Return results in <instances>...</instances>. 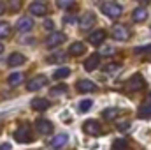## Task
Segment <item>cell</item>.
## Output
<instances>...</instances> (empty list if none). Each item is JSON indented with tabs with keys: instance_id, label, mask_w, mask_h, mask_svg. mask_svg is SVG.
<instances>
[{
	"instance_id": "ba28073f",
	"label": "cell",
	"mask_w": 151,
	"mask_h": 150,
	"mask_svg": "<svg viewBox=\"0 0 151 150\" xmlns=\"http://www.w3.org/2000/svg\"><path fill=\"white\" fill-rule=\"evenodd\" d=\"M32 28H34L32 18H19V20L16 21V30L21 32V34H27V32H30Z\"/></svg>"
},
{
	"instance_id": "7402d4cb",
	"label": "cell",
	"mask_w": 151,
	"mask_h": 150,
	"mask_svg": "<svg viewBox=\"0 0 151 150\" xmlns=\"http://www.w3.org/2000/svg\"><path fill=\"white\" fill-rule=\"evenodd\" d=\"M69 76H70V69H69V67H60V69L55 71L53 78H55V79H65V78H69Z\"/></svg>"
},
{
	"instance_id": "d4e9b609",
	"label": "cell",
	"mask_w": 151,
	"mask_h": 150,
	"mask_svg": "<svg viewBox=\"0 0 151 150\" xmlns=\"http://www.w3.org/2000/svg\"><path fill=\"white\" fill-rule=\"evenodd\" d=\"M9 34H11V25L5 23V21H2V23H0V39L9 37Z\"/></svg>"
},
{
	"instance_id": "ffe728a7",
	"label": "cell",
	"mask_w": 151,
	"mask_h": 150,
	"mask_svg": "<svg viewBox=\"0 0 151 150\" xmlns=\"http://www.w3.org/2000/svg\"><path fill=\"white\" fill-rule=\"evenodd\" d=\"M137 117L139 118H142V120H150L151 118V103H144L141 108H139V111H137Z\"/></svg>"
},
{
	"instance_id": "603a6c76",
	"label": "cell",
	"mask_w": 151,
	"mask_h": 150,
	"mask_svg": "<svg viewBox=\"0 0 151 150\" xmlns=\"http://www.w3.org/2000/svg\"><path fill=\"white\" fill-rule=\"evenodd\" d=\"M128 141L127 140H123V138H119V140H114L113 143V150H128Z\"/></svg>"
},
{
	"instance_id": "277c9868",
	"label": "cell",
	"mask_w": 151,
	"mask_h": 150,
	"mask_svg": "<svg viewBox=\"0 0 151 150\" xmlns=\"http://www.w3.org/2000/svg\"><path fill=\"white\" fill-rule=\"evenodd\" d=\"M144 85H146V81H144L142 76L141 74H134L128 81H127V90H130V92H139V90L144 88Z\"/></svg>"
},
{
	"instance_id": "9a60e30c",
	"label": "cell",
	"mask_w": 151,
	"mask_h": 150,
	"mask_svg": "<svg viewBox=\"0 0 151 150\" xmlns=\"http://www.w3.org/2000/svg\"><path fill=\"white\" fill-rule=\"evenodd\" d=\"M146 18H148V9H146V7H137V9L132 11V20H134L135 23L146 21Z\"/></svg>"
},
{
	"instance_id": "2e32d148",
	"label": "cell",
	"mask_w": 151,
	"mask_h": 150,
	"mask_svg": "<svg viewBox=\"0 0 151 150\" xmlns=\"http://www.w3.org/2000/svg\"><path fill=\"white\" fill-rule=\"evenodd\" d=\"M67 141H69V136H67L65 133H60V134H56V136L51 140V147H53V149H62V147L67 145Z\"/></svg>"
},
{
	"instance_id": "74e56055",
	"label": "cell",
	"mask_w": 151,
	"mask_h": 150,
	"mask_svg": "<svg viewBox=\"0 0 151 150\" xmlns=\"http://www.w3.org/2000/svg\"><path fill=\"white\" fill-rule=\"evenodd\" d=\"M137 2H139V4H150L151 0H137Z\"/></svg>"
},
{
	"instance_id": "e575fe53",
	"label": "cell",
	"mask_w": 151,
	"mask_h": 150,
	"mask_svg": "<svg viewBox=\"0 0 151 150\" xmlns=\"http://www.w3.org/2000/svg\"><path fill=\"white\" fill-rule=\"evenodd\" d=\"M11 143H4V145H0V150H11Z\"/></svg>"
},
{
	"instance_id": "f546056e",
	"label": "cell",
	"mask_w": 151,
	"mask_h": 150,
	"mask_svg": "<svg viewBox=\"0 0 151 150\" xmlns=\"http://www.w3.org/2000/svg\"><path fill=\"white\" fill-rule=\"evenodd\" d=\"M119 69H121V66H119V64H107V66L104 67V71H106L107 74H113V73L119 71Z\"/></svg>"
},
{
	"instance_id": "ab89813d",
	"label": "cell",
	"mask_w": 151,
	"mask_h": 150,
	"mask_svg": "<svg viewBox=\"0 0 151 150\" xmlns=\"http://www.w3.org/2000/svg\"><path fill=\"white\" fill-rule=\"evenodd\" d=\"M148 101H150V103H151V92H150V95H148Z\"/></svg>"
},
{
	"instance_id": "7c38bea8",
	"label": "cell",
	"mask_w": 151,
	"mask_h": 150,
	"mask_svg": "<svg viewBox=\"0 0 151 150\" xmlns=\"http://www.w3.org/2000/svg\"><path fill=\"white\" fill-rule=\"evenodd\" d=\"M35 127H37V131L40 134H49L53 131V124L49 120H46V118H39L35 122Z\"/></svg>"
},
{
	"instance_id": "52a82bcc",
	"label": "cell",
	"mask_w": 151,
	"mask_h": 150,
	"mask_svg": "<svg viewBox=\"0 0 151 150\" xmlns=\"http://www.w3.org/2000/svg\"><path fill=\"white\" fill-rule=\"evenodd\" d=\"M95 21H97L95 14L88 11V12H84V14L81 16V20H79V27H81V30H88V28H91V27L95 25Z\"/></svg>"
},
{
	"instance_id": "8992f818",
	"label": "cell",
	"mask_w": 151,
	"mask_h": 150,
	"mask_svg": "<svg viewBox=\"0 0 151 150\" xmlns=\"http://www.w3.org/2000/svg\"><path fill=\"white\" fill-rule=\"evenodd\" d=\"M65 39H67V36H65L63 32H53V34H49L47 39H46V46H47V48H56V46H60Z\"/></svg>"
},
{
	"instance_id": "f35d334b",
	"label": "cell",
	"mask_w": 151,
	"mask_h": 150,
	"mask_svg": "<svg viewBox=\"0 0 151 150\" xmlns=\"http://www.w3.org/2000/svg\"><path fill=\"white\" fill-rule=\"evenodd\" d=\"M2 51H4V44L0 42V53H2Z\"/></svg>"
},
{
	"instance_id": "484cf974",
	"label": "cell",
	"mask_w": 151,
	"mask_h": 150,
	"mask_svg": "<svg viewBox=\"0 0 151 150\" xmlns=\"http://www.w3.org/2000/svg\"><path fill=\"white\" fill-rule=\"evenodd\" d=\"M19 7H21V0H7V9L9 11L16 12V11H19Z\"/></svg>"
},
{
	"instance_id": "d6a6232c",
	"label": "cell",
	"mask_w": 151,
	"mask_h": 150,
	"mask_svg": "<svg viewBox=\"0 0 151 150\" xmlns=\"http://www.w3.org/2000/svg\"><path fill=\"white\" fill-rule=\"evenodd\" d=\"M150 50H151V46L148 44V46H142V48H135L134 51H135V53L139 55V53H146V51H150Z\"/></svg>"
},
{
	"instance_id": "e0dca14e",
	"label": "cell",
	"mask_w": 151,
	"mask_h": 150,
	"mask_svg": "<svg viewBox=\"0 0 151 150\" xmlns=\"http://www.w3.org/2000/svg\"><path fill=\"white\" fill-rule=\"evenodd\" d=\"M25 55H21V53H12L9 58H7V66L9 67H18V66H21V64H25Z\"/></svg>"
},
{
	"instance_id": "1f68e13d",
	"label": "cell",
	"mask_w": 151,
	"mask_h": 150,
	"mask_svg": "<svg viewBox=\"0 0 151 150\" xmlns=\"http://www.w3.org/2000/svg\"><path fill=\"white\" fill-rule=\"evenodd\" d=\"M44 28H46V30H53V28H55L53 20H46V21H44Z\"/></svg>"
},
{
	"instance_id": "9c48e42d",
	"label": "cell",
	"mask_w": 151,
	"mask_h": 150,
	"mask_svg": "<svg viewBox=\"0 0 151 150\" xmlns=\"http://www.w3.org/2000/svg\"><path fill=\"white\" fill-rule=\"evenodd\" d=\"M113 37L116 41H127L130 37V30L127 28V25H116L113 28Z\"/></svg>"
},
{
	"instance_id": "60d3db41",
	"label": "cell",
	"mask_w": 151,
	"mask_h": 150,
	"mask_svg": "<svg viewBox=\"0 0 151 150\" xmlns=\"http://www.w3.org/2000/svg\"><path fill=\"white\" fill-rule=\"evenodd\" d=\"M0 133H2V127H0Z\"/></svg>"
},
{
	"instance_id": "d6986e66",
	"label": "cell",
	"mask_w": 151,
	"mask_h": 150,
	"mask_svg": "<svg viewBox=\"0 0 151 150\" xmlns=\"http://www.w3.org/2000/svg\"><path fill=\"white\" fill-rule=\"evenodd\" d=\"M46 12H47V7L40 2H35L30 5V14H34V16H46Z\"/></svg>"
},
{
	"instance_id": "7a4b0ae2",
	"label": "cell",
	"mask_w": 151,
	"mask_h": 150,
	"mask_svg": "<svg viewBox=\"0 0 151 150\" xmlns=\"http://www.w3.org/2000/svg\"><path fill=\"white\" fill-rule=\"evenodd\" d=\"M102 12H104L107 18H118V16H121L123 7L118 5L116 2H106V4H102Z\"/></svg>"
},
{
	"instance_id": "8fae6325",
	"label": "cell",
	"mask_w": 151,
	"mask_h": 150,
	"mask_svg": "<svg viewBox=\"0 0 151 150\" xmlns=\"http://www.w3.org/2000/svg\"><path fill=\"white\" fill-rule=\"evenodd\" d=\"M88 41H90V44H93V46H100V44L106 41V32H104V30H93V32L90 34Z\"/></svg>"
},
{
	"instance_id": "8d00e7d4",
	"label": "cell",
	"mask_w": 151,
	"mask_h": 150,
	"mask_svg": "<svg viewBox=\"0 0 151 150\" xmlns=\"http://www.w3.org/2000/svg\"><path fill=\"white\" fill-rule=\"evenodd\" d=\"M4 11H5V5H4V4L0 2V14H4Z\"/></svg>"
},
{
	"instance_id": "f1b7e54d",
	"label": "cell",
	"mask_w": 151,
	"mask_h": 150,
	"mask_svg": "<svg viewBox=\"0 0 151 150\" xmlns=\"http://www.w3.org/2000/svg\"><path fill=\"white\" fill-rule=\"evenodd\" d=\"M56 5L60 9H70L74 5V0H56Z\"/></svg>"
},
{
	"instance_id": "4fadbf2b",
	"label": "cell",
	"mask_w": 151,
	"mask_h": 150,
	"mask_svg": "<svg viewBox=\"0 0 151 150\" xmlns=\"http://www.w3.org/2000/svg\"><path fill=\"white\" fill-rule=\"evenodd\" d=\"M30 106H32V110H35V111H44V110L49 108V101L44 99V97H35V99H32Z\"/></svg>"
},
{
	"instance_id": "cb8c5ba5",
	"label": "cell",
	"mask_w": 151,
	"mask_h": 150,
	"mask_svg": "<svg viewBox=\"0 0 151 150\" xmlns=\"http://www.w3.org/2000/svg\"><path fill=\"white\" fill-rule=\"evenodd\" d=\"M102 117H104V120H114L118 117V110L116 108H107V110L102 111Z\"/></svg>"
},
{
	"instance_id": "5bb4252c",
	"label": "cell",
	"mask_w": 151,
	"mask_h": 150,
	"mask_svg": "<svg viewBox=\"0 0 151 150\" xmlns=\"http://www.w3.org/2000/svg\"><path fill=\"white\" fill-rule=\"evenodd\" d=\"M99 66H100V55H97V53L90 55V58H86V62H84V69L86 71H95Z\"/></svg>"
},
{
	"instance_id": "30bf717a",
	"label": "cell",
	"mask_w": 151,
	"mask_h": 150,
	"mask_svg": "<svg viewBox=\"0 0 151 150\" xmlns=\"http://www.w3.org/2000/svg\"><path fill=\"white\" fill-rule=\"evenodd\" d=\"M77 90L83 92V94H88V92H95L97 90V85L90 79H79L77 81Z\"/></svg>"
},
{
	"instance_id": "5b68a950",
	"label": "cell",
	"mask_w": 151,
	"mask_h": 150,
	"mask_svg": "<svg viewBox=\"0 0 151 150\" xmlns=\"http://www.w3.org/2000/svg\"><path fill=\"white\" fill-rule=\"evenodd\" d=\"M83 131L86 134H90V136H100L102 134V127H100V124L97 120H86L83 124Z\"/></svg>"
},
{
	"instance_id": "83f0119b",
	"label": "cell",
	"mask_w": 151,
	"mask_h": 150,
	"mask_svg": "<svg viewBox=\"0 0 151 150\" xmlns=\"http://www.w3.org/2000/svg\"><path fill=\"white\" fill-rule=\"evenodd\" d=\"M63 60H65L63 51H62V53H55V55H51V57L47 58V62H49V64H55V62H63Z\"/></svg>"
},
{
	"instance_id": "836d02e7",
	"label": "cell",
	"mask_w": 151,
	"mask_h": 150,
	"mask_svg": "<svg viewBox=\"0 0 151 150\" xmlns=\"http://www.w3.org/2000/svg\"><path fill=\"white\" fill-rule=\"evenodd\" d=\"M118 127H119L121 131H127V127H128V122H127V120H123V122H119V124H118Z\"/></svg>"
},
{
	"instance_id": "3957f363",
	"label": "cell",
	"mask_w": 151,
	"mask_h": 150,
	"mask_svg": "<svg viewBox=\"0 0 151 150\" xmlns=\"http://www.w3.org/2000/svg\"><path fill=\"white\" fill-rule=\"evenodd\" d=\"M47 85V76L44 74H39V76H34L28 83H27V90H30V92H37L40 88H44Z\"/></svg>"
},
{
	"instance_id": "ac0fdd59",
	"label": "cell",
	"mask_w": 151,
	"mask_h": 150,
	"mask_svg": "<svg viewBox=\"0 0 151 150\" xmlns=\"http://www.w3.org/2000/svg\"><path fill=\"white\" fill-rule=\"evenodd\" d=\"M86 51V46H84V42H79V41H76L70 44V48H69V53L72 55V57H79V55H83Z\"/></svg>"
},
{
	"instance_id": "d590c367",
	"label": "cell",
	"mask_w": 151,
	"mask_h": 150,
	"mask_svg": "<svg viewBox=\"0 0 151 150\" xmlns=\"http://www.w3.org/2000/svg\"><path fill=\"white\" fill-rule=\"evenodd\" d=\"M76 20L74 18H72V16H67V18H65V23H74Z\"/></svg>"
},
{
	"instance_id": "4dcf8cb0",
	"label": "cell",
	"mask_w": 151,
	"mask_h": 150,
	"mask_svg": "<svg viewBox=\"0 0 151 150\" xmlns=\"http://www.w3.org/2000/svg\"><path fill=\"white\" fill-rule=\"evenodd\" d=\"M65 92H67V85H60V87L51 88V95H58V94H65Z\"/></svg>"
},
{
	"instance_id": "6da1fadb",
	"label": "cell",
	"mask_w": 151,
	"mask_h": 150,
	"mask_svg": "<svg viewBox=\"0 0 151 150\" xmlns=\"http://www.w3.org/2000/svg\"><path fill=\"white\" fill-rule=\"evenodd\" d=\"M14 140L18 143H30L32 141V129L28 125H21L14 131Z\"/></svg>"
},
{
	"instance_id": "44dd1931",
	"label": "cell",
	"mask_w": 151,
	"mask_h": 150,
	"mask_svg": "<svg viewBox=\"0 0 151 150\" xmlns=\"http://www.w3.org/2000/svg\"><path fill=\"white\" fill-rule=\"evenodd\" d=\"M25 81V74L23 73H12V74L7 78V83L11 85V87H18V85H21Z\"/></svg>"
},
{
	"instance_id": "4316f807",
	"label": "cell",
	"mask_w": 151,
	"mask_h": 150,
	"mask_svg": "<svg viewBox=\"0 0 151 150\" xmlns=\"http://www.w3.org/2000/svg\"><path fill=\"white\" fill-rule=\"evenodd\" d=\"M91 104H93V101H91V99H84V101H81V103H79V111H81V113L88 111V110L91 108Z\"/></svg>"
}]
</instances>
